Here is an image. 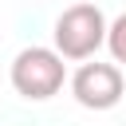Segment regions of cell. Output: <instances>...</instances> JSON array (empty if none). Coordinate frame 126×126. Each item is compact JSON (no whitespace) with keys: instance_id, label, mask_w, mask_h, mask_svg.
Returning <instances> with one entry per match:
<instances>
[{"instance_id":"3","label":"cell","mask_w":126,"mask_h":126,"mask_svg":"<svg viewBox=\"0 0 126 126\" xmlns=\"http://www.w3.org/2000/svg\"><path fill=\"white\" fill-rule=\"evenodd\" d=\"M71 94L87 110H110L122 98V71L114 63H98V59L94 63H83L71 75Z\"/></svg>"},{"instance_id":"1","label":"cell","mask_w":126,"mask_h":126,"mask_svg":"<svg viewBox=\"0 0 126 126\" xmlns=\"http://www.w3.org/2000/svg\"><path fill=\"white\" fill-rule=\"evenodd\" d=\"M106 16L94 4H71L59 12L55 20V51L63 59H91L102 43H106Z\"/></svg>"},{"instance_id":"2","label":"cell","mask_w":126,"mask_h":126,"mask_svg":"<svg viewBox=\"0 0 126 126\" xmlns=\"http://www.w3.org/2000/svg\"><path fill=\"white\" fill-rule=\"evenodd\" d=\"M63 79H67V67L55 47H24L12 59V87H16V94H24L32 102L59 94Z\"/></svg>"},{"instance_id":"4","label":"cell","mask_w":126,"mask_h":126,"mask_svg":"<svg viewBox=\"0 0 126 126\" xmlns=\"http://www.w3.org/2000/svg\"><path fill=\"white\" fill-rule=\"evenodd\" d=\"M106 47H110L114 63H126V12L106 28Z\"/></svg>"}]
</instances>
